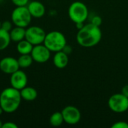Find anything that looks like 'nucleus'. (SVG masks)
<instances>
[{
    "mask_svg": "<svg viewBox=\"0 0 128 128\" xmlns=\"http://www.w3.org/2000/svg\"><path fill=\"white\" fill-rule=\"evenodd\" d=\"M102 38V32L99 26L92 22L84 25L76 34L77 43L83 47L89 48L98 45Z\"/></svg>",
    "mask_w": 128,
    "mask_h": 128,
    "instance_id": "f257e3e1",
    "label": "nucleus"
},
{
    "mask_svg": "<svg viewBox=\"0 0 128 128\" xmlns=\"http://www.w3.org/2000/svg\"><path fill=\"white\" fill-rule=\"evenodd\" d=\"M21 94L20 90L13 87L4 88L0 94V106L6 113L16 112L21 103Z\"/></svg>",
    "mask_w": 128,
    "mask_h": 128,
    "instance_id": "f03ea898",
    "label": "nucleus"
},
{
    "mask_svg": "<svg viewBox=\"0 0 128 128\" xmlns=\"http://www.w3.org/2000/svg\"><path fill=\"white\" fill-rule=\"evenodd\" d=\"M44 44L51 51V52H58L62 51L65 45L67 44V40L65 36L58 31H52L46 34Z\"/></svg>",
    "mask_w": 128,
    "mask_h": 128,
    "instance_id": "7ed1b4c3",
    "label": "nucleus"
},
{
    "mask_svg": "<svg viewBox=\"0 0 128 128\" xmlns=\"http://www.w3.org/2000/svg\"><path fill=\"white\" fill-rule=\"evenodd\" d=\"M68 16L75 23L84 22L88 16V10L86 4L79 1L73 2L68 8Z\"/></svg>",
    "mask_w": 128,
    "mask_h": 128,
    "instance_id": "20e7f679",
    "label": "nucleus"
},
{
    "mask_svg": "<svg viewBox=\"0 0 128 128\" xmlns=\"http://www.w3.org/2000/svg\"><path fill=\"white\" fill-rule=\"evenodd\" d=\"M32 18L27 6L16 7L11 13V21L15 26L27 28L31 23Z\"/></svg>",
    "mask_w": 128,
    "mask_h": 128,
    "instance_id": "39448f33",
    "label": "nucleus"
},
{
    "mask_svg": "<svg viewBox=\"0 0 128 128\" xmlns=\"http://www.w3.org/2000/svg\"><path fill=\"white\" fill-rule=\"evenodd\" d=\"M110 109L116 113H123L128 110V98L122 93L112 94L108 100Z\"/></svg>",
    "mask_w": 128,
    "mask_h": 128,
    "instance_id": "423d86ee",
    "label": "nucleus"
},
{
    "mask_svg": "<svg viewBox=\"0 0 128 128\" xmlns=\"http://www.w3.org/2000/svg\"><path fill=\"white\" fill-rule=\"evenodd\" d=\"M46 33L40 26H33L26 29L25 39L29 41L33 46L44 44Z\"/></svg>",
    "mask_w": 128,
    "mask_h": 128,
    "instance_id": "0eeeda50",
    "label": "nucleus"
},
{
    "mask_svg": "<svg viewBox=\"0 0 128 128\" xmlns=\"http://www.w3.org/2000/svg\"><path fill=\"white\" fill-rule=\"evenodd\" d=\"M50 55L51 51L44 44L34 46L31 52L34 62L40 64L46 62L50 59Z\"/></svg>",
    "mask_w": 128,
    "mask_h": 128,
    "instance_id": "6e6552de",
    "label": "nucleus"
},
{
    "mask_svg": "<svg viewBox=\"0 0 128 128\" xmlns=\"http://www.w3.org/2000/svg\"><path fill=\"white\" fill-rule=\"evenodd\" d=\"M64 122L70 125H74L80 122L81 112L78 108L74 106H67L62 111Z\"/></svg>",
    "mask_w": 128,
    "mask_h": 128,
    "instance_id": "1a4fd4ad",
    "label": "nucleus"
},
{
    "mask_svg": "<svg viewBox=\"0 0 128 128\" xmlns=\"http://www.w3.org/2000/svg\"><path fill=\"white\" fill-rule=\"evenodd\" d=\"M10 83L11 87L20 91L27 86L28 77L26 74L23 70H21L20 69L17 70L14 73L10 74Z\"/></svg>",
    "mask_w": 128,
    "mask_h": 128,
    "instance_id": "9d476101",
    "label": "nucleus"
},
{
    "mask_svg": "<svg viewBox=\"0 0 128 128\" xmlns=\"http://www.w3.org/2000/svg\"><path fill=\"white\" fill-rule=\"evenodd\" d=\"M20 69L17 59L13 57H4L0 61V70L7 74H12Z\"/></svg>",
    "mask_w": 128,
    "mask_h": 128,
    "instance_id": "9b49d317",
    "label": "nucleus"
},
{
    "mask_svg": "<svg viewBox=\"0 0 128 128\" xmlns=\"http://www.w3.org/2000/svg\"><path fill=\"white\" fill-rule=\"evenodd\" d=\"M27 8L32 16L34 18H40L44 16L46 12L45 6L39 1H32L28 2V4H27Z\"/></svg>",
    "mask_w": 128,
    "mask_h": 128,
    "instance_id": "f8f14e48",
    "label": "nucleus"
},
{
    "mask_svg": "<svg viewBox=\"0 0 128 128\" xmlns=\"http://www.w3.org/2000/svg\"><path fill=\"white\" fill-rule=\"evenodd\" d=\"M68 55L66 54L62 50L56 52L53 56V64L57 68H64L68 64Z\"/></svg>",
    "mask_w": 128,
    "mask_h": 128,
    "instance_id": "ddd939ff",
    "label": "nucleus"
},
{
    "mask_svg": "<svg viewBox=\"0 0 128 128\" xmlns=\"http://www.w3.org/2000/svg\"><path fill=\"white\" fill-rule=\"evenodd\" d=\"M20 92L22 99H23L24 100H26V101H33L38 97V92L33 87L26 86L25 88L21 89Z\"/></svg>",
    "mask_w": 128,
    "mask_h": 128,
    "instance_id": "4468645a",
    "label": "nucleus"
},
{
    "mask_svg": "<svg viewBox=\"0 0 128 128\" xmlns=\"http://www.w3.org/2000/svg\"><path fill=\"white\" fill-rule=\"evenodd\" d=\"M9 32H10V39L12 41L17 43V42L25 39L26 28L15 26L14 28H12V29Z\"/></svg>",
    "mask_w": 128,
    "mask_h": 128,
    "instance_id": "2eb2a0df",
    "label": "nucleus"
},
{
    "mask_svg": "<svg viewBox=\"0 0 128 128\" xmlns=\"http://www.w3.org/2000/svg\"><path fill=\"white\" fill-rule=\"evenodd\" d=\"M33 46H34L29 41H28L26 39H23V40L17 42L16 50L20 55L31 54Z\"/></svg>",
    "mask_w": 128,
    "mask_h": 128,
    "instance_id": "dca6fc26",
    "label": "nucleus"
},
{
    "mask_svg": "<svg viewBox=\"0 0 128 128\" xmlns=\"http://www.w3.org/2000/svg\"><path fill=\"white\" fill-rule=\"evenodd\" d=\"M11 41L10 32L0 28V51L5 50Z\"/></svg>",
    "mask_w": 128,
    "mask_h": 128,
    "instance_id": "f3484780",
    "label": "nucleus"
},
{
    "mask_svg": "<svg viewBox=\"0 0 128 128\" xmlns=\"http://www.w3.org/2000/svg\"><path fill=\"white\" fill-rule=\"evenodd\" d=\"M20 68H27L32 64L34 62L31 54H25L20 55V56L17 59Z\"/></svg>",
    "mask_w": 128,
    "mask_h": 128,
    "instance_id": "a211bd4d",
    "label": "nucleus"
},
{
    "mask_svg": "<svg viewBox=\"0 0 128 128\" xmlns=\"http://www.w3.org/2000/svg\"><path fill=\"white\" fill-rule=\"evenodd\" d=\"M64 122V118L62 112H56L51 115L50 118V123L53 127H59Z\"/></svg>",
    "mask_w": 128,
    "mask_h": 128,
    "instance_id": "6ab92c4d",
    "label": "nucleus"
},
{
    "mask_svg": "<svg viewBox=\"0 0 128 128\" xmlns=\"http://www.w3.org/2000/svg\"><path fill=\"white\" fill-rule=\"evenodd\" d=\"M13 4L16 7L19 6H27L29 2V0H11Z\"/></svg>",
    "mask_w": 128,
    "mask_h": 128,
    "instance_id": "aec40b11",
    "label": "nucleus"
},
{
    "mask_svg": "<svg viewBox=\"0 0 128 128\" xmlns=\"http://www.w3.org/2000/svg\"><path fill=\"white\" fill-rule=\"evenodd\" d=\"M1 28L4 30H6L8 32H10L12 29V24L10 21H4L2 22Z\"/></svg>",
    "mask_w": 128,
    "mask_h": 128,
    "instance_id": "412c9836",
    "label": "nucleus"
},
{
    "mask_svg": "<svg viewBox=\"0 0 128 128\" xmlns=\"http://www.w3.org/2000/svg\"><path fill=\"white\" fill-rule=\"evenodd\" d=\"M112 128H128V123L126 122H118L112 125Z\"/></svg>",
    "mask_w": 128,
    "mask_h": 128,
    "instance_id": "4be33fe9",
    "label": "nucleus"
},
{
    "mask_svg": "<svg viewBox=\"0 0 128 128\" xmlns=\"http://www.w3.org/2000/svg\"><path fill=\"white\" fill-rule=\"evenodd\" d=\"M92 24L97 26H100L102 23V19L100 16H94L92 20V22H91Z\"/></svg>",
    "mask_w": 128,
    "mask_h": 128,
    "instance_id": "5701e85b",
    "label": "nucleus"
},
{
    "mask_svg": "<svg viewBox=\"0 0 128 128\" xmlns=\"http://www.w3.org/2000/svg\"><path fill=\"white\" fill-rule=\"evenodd\" d=\"M18 126L17 124H16L14 122H8L3 124L2 128H17Z\"/></svg>",
    "mask_w": 128,
    "mask_h": 128,
    "instance_id": "b1692460",
    "label": "nucleus"
},
{
    "mask_svg": "<svg viewBox=\"0 0 128 128\" xmlns=\"http://www.w3.org/2000/svg\"><path fill=\"white\" fill-rule=\"evenodd\" d=\"M121 93L122 94H124V96H126L127 98H128V84L123 86V88H122V92Z\"/></svg>",
    "mask_w": 128,
    "mask_h": 128,
    "instance_id": "393cba45",
    "label": "nucleus"
},
{
    "mask_svg": "<svg viewBox=\"0 0 128 128\" xmlns=\"http://www.w3.org/2000/svg\"><path fill=\"white\" fill-rule=\"evenodd\" d=\"M62 51H63V52H64L66 54L69 55V54L72 52V48H71L70 46H68V45L66 44V45H65V46L64 47V49L62 50Z\"/></svg>",
    "mask_w": 128,
    "mask_h": 128,
    "instance_id": "a878e982",
    "label": "nucleus"
},
{
    "mask_svg": "<svg viewBox=\"0 0 128 128\" xmlns=\"http://www.w3.org/2000/svg\"><path fill=\"white\" fill-rule=\"evenodd\" d=\"M2 112H4V111H3L2 108L0 106V115H2Z\"/></svg>",
    "mask_w": 128,
    "mask_h": 128,
    "instance_id": "bb28decb",
    "label": "nucleus"
},
{
    "mask_svg": "<svg viewBox=\"0 0 128 128\" xmlns=\"http://www.w3.org/2000/svg\"><path fill=\"white\" fill-rule=\"evenodd\" d=\"M2 125H3V123H2V122L0 120V128H2Z\"/></svg>",
    "mask_w": 128,
    "mask_h": 128,
    "instance_id": "cd10ccee",
    "label": "nucleus"
},
{
    "mask_svg": "<svg viewBox=\"0 0 128 128\" xmlns=\"http://www.w3.org/2000/svg\"><path fill=\"white\" fill-rule=\"evenodd\" d=\"M1 26H2V22L0 21V28H1Z\"/></svg>",
    "mask_w": 128,
    "mask_h": 128,
    "instance_id": "c85d7f7f",
    "label": "nucleus"
}]
</instances>
